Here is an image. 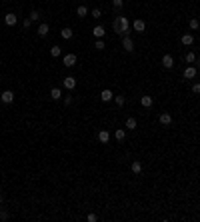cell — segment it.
Here are the masks:
<instances>
[{"label": "cell", "mask_w": 200, "mask_h": 222, "mask_svg": "<svg viewBox=\"0 0 200 222\" xmlns=\"http://www.w3.org/2000/svg\"><path fill=\"white\" fill-rule=\"evenodd\" d=\"M62 86L66 90H74V88H76V78H74V76H66L62 80Z\"/></svg>", "instance_id": "cell-3"}, {"label": "cell", "mask_w": 200, "mask_h": 222, "mask_svg": "<svg viewBox=\"0 0 200 222\" xmlns=\"http://www.w3.org/2000/svg\"><path fill=\"white\" fill-rule=\"evenodd\" d=\"M30 24H32L30 18H24V20H22V26H24V28H30Z\"/></svg>", "instance_id": "cell-33"}, {"label": "cell", "mask_w": 200, "mask_h": 222, "mask_svg": "<svg viewBox=\"0 0 200 222\" xmlns=\"http://www.w3.org/2000/svg\"><path fill=\"white\" fill-rule=\"evenodd\" d=\"M0 220H8V212H4V210H0Z\"/></svg>", "instance_id": "cell-34"}, {"label": "cell", "mask_w": 200, "mask_h": 222, "mask_svg": "<svg viewBox=\"0 0 200 222\" xmlns=\"http://www.w3.org/2000/svg\"><path fill=\"white\" fill-rule=\"evenodd\" d=\"M158 120H160L162 126H170V124H172V114H170V112H162V114L158 116Z\"/></svg>", "instance_id": "cell-6"}, {"label": "cell", "mask_w": 200, "mask_h": 222, "mask_svg": "<svg viewBox=\"0 0 200 222\" xmlns=\"http://www.w3.org/2000/svg\"><path fill=\"white\" fill-rule=\"evenodd\" d=\"M86 220H88V222H96V220H98V216H96V214H88V216H86Z\"/></svg>", "instance_id": "cell-32"}, {"label": "cell", "mask_w": 200, "mask_h": 222, "mask_svg": "<svg viewBox=\"0 0 200 222\" xmlns=\"http://www.w3.org/2000/svg\"><path fill=\"white\" fill-rule=\"evenodd\" d=\"M36 32H38V36H42V38H44V36H48V32H50V26H48V24H40Z\"/></svg>", "instance_id": "cell-14"}, {"label": "cell", "mask_w": 200, "mask_h": 222, "mask_svg": "<svg viewBox=\"0 0 200 222\" xmlns=\"http://www.w3.org/2000/svg\"><path fill=\"white\" fill-rule=\"evenodd\" d=\"M0 100H2L4 104H10V102H14V92H12V90H4L2 94H0Z\"/></svg>", "instance_id": "cell-4"}, {"label": "cell", "mask_w": 200, "mask_h": 222, "mask_svg": "<svg viewBox=\"0 0 200 222\" xmlns=\"http://www.w3.org/2000/svg\"><path fill=\"white\" fill-rule=\"evenodd\" d=\"M92 34L96 36V38H102V36H104L106 34V30H104V26H94V28H92Z\"/></svg>", "instance_id": "cell-12"}, {"label": "cell", "mask_w": 200, "mask_h": 222, "mask_svg": "<svg viewBox=\"0 0 200 222\" xmlns=\"http://www.w3.org/2000/svg\"><path fill=\"white\" fill-rule=\"evenodd\" d=\"M112 98H114L112 90H108V88H106V90H102V92H100V100H102V102H110Z\"/></svg>", "instance_id": "cell-10"}, {"label": "cell", "mask_w": 200, "mask_h": 222, "mask_svg": "<svg viewBox=\"0 0 200 222\" xmlns=\"http://www.w3.org/2000/svg\"><path fill=\"white\" fill-rule=\"evenodd\" d=\"M0 80H2V76H0Z\"/></svg>", "instance_id": "cell-38"}, {"label": "cell", "mask_w": 200, "mask_h": 222, "mask_svg": "<svg viewBox=\"0 0 200 222\" xmlns=\"http://www.w3.org/2000/svg\"><path fill=\"white\" fill-rule=\"evenodd\" d=\"M98 140H100L102 144H106L108 140H110V132H108V130H100L98 132Z\"/></svg>", "instance_id": "cell-16"}, {"label": "cell", "mask_w": 200, "mask_h": 222, "mask_svg": "<svg viewBox=\"0 0 200 222\" xmlns=\"http://www.w3.org/2000/svg\"><path fill=\"white\" fill-rule=\"evenodd\" d=\"M60 36H62L64 40H70V38L74 36V32H72V28H62V30H60Z\"/></svg>", "instance_id": "cell-18"}, {"label": "cell", "mask_w": 200, "mask_h": 222, "mask_svg": "<svg viewBox=\"0 0 200 222\" xmlns=\"http://www.w3.org/2000/svg\"><path fill=\"white\" fill-rule=\"evenodd\" d=\"M132 28L136 30V32H144V28H146V22H144L142 18H136V20L132 22Z\"/></svg>", "instance_id": "cell-7"}, {"label": "cell", "mask_w": 200, "mask_h": 222, "mask_svg": "<svg viewBox=\"0 0 200 222\" xmlns=\"http://www.w3.org/2000/svg\"><path fill=\"white\" fill-rule=\"evenodd\" d=\"M50 96H52V100H60L62 98V90L60 88H52L50 90Z\"/></svg>", "instance_id": "cell-19"}, {"label": "cell", "mask_w": 200, "mask_h": 222, "mask_svg": "<svg viewBox=\"0 0 200 222\" xmlns=\"http://www.w3.org/2000/svg\"><path fill=\"white\" fill-rule=\"evenodd\" d=\"M126 128H130V130H134L136 128V118H126Z\"/></svg>", "instance_id": "cell-21"}, {"label": "cell", "mask_w": 200, "mask_h": 222, "mask_svg": "<svg viewBox=\"0 0 200 222\" xmlns=\"http://www.w3.org/2000/svg\"><path fill=\"white\" fill-rule=\"evenodd\" d=\"M90 14H92V18H100V16H102L100 8H94V10H92V12H90Z\"/></svg>", "instance_id": "cell-30"}, {"label": "cell", "mask_w": 200, "mask_h": 222, "mask_svg": "<svg viewBox=\"0 0 200 222\" xmlns=\"http://www.w3.org/2000/svg\"><path fill=\"white\" fill-rule=\"evenodd\" d=\"M16 22H18V18H16V14L8 12L6 16H4V24H6V26H14Z\"/></svg>", "instance_id": "cell-8"}, {"label": "cell", "mask_w": 200, "mask_h": 222, "mask_svg": "<svg viewBox=\"0 0 200 222\" xmlns=\"http://www.w3.org/2000/svg\"><path fill=\"white\" fill-rule=\"evenodd\" d=\"M114 32L116 34H122V36H128V32H130V20L126 18V16H116L114 20Z\"/></svg>", "instance_id": "cell-1"}, {"label": "cell", "mask_w": 200, "mask_h": 222, "mask_svg": "<svg viewBox=\"0 0 200 222\" xmlns=\"http://www.w3.org/2000/svg\"><path fill=\"white\" fill-rule=\"evenodd\" d=\"M188 24H190V28H192V30H198V28H200V22H198L196 18H192V20H190V22H188Z\"/></svg>", "instance_id": "cell-28"}, {"label": "cell", "mask_w": 200, "mask_h": 222, "mask_svg": "<svg viewBox=\"0 0 200 222\" xmlns=\"http://www.w3.org/2000/svg\"><path fill=\"white\" fill-rule=\"evenodd\" d=\"M112 6H114V10H122L124 0H112Z\"/></svg>", "instance_id": "cell-27"}, {"label": "cell", "mask_w": 200, "mask_h": 222, "mask_svg": "<svg viewBox=\"0 0 200 222\" xmlns=\"http://www.w3.org/2000/svg\"><path fill=\"white\" fill-rule=\"evenodd\" d=\"M196 64H198V68H200V58H198V60H196Z\"/></svg>", "instance_id": "cell-36"}, {"label": "cell", "mask_w": 200, "mask_h": 222, "mask_svg": "<svg viewBox=\"0 0 200 222\" xmlns=\"http://www.w3.org/2000/svg\"><path fill=\"white\" fill-rule=\"evenodd\" d=\"M140 104H142L144 108H150L154 104V100H152V96H140Z\"/></svg>", "instance_id": "cell-11"}, {"label": "cell", "mask_w": 200, "mask_h": 222, "mask_svg": "<svg viewBox=\"0 0 200 222\" xmlns=\"http://www.w3.org/2000/svg\"><path fill=\"white\" fill-rule=\"evenodd\" d=\"M130 170L134 172V174H140V172H142V162H140V160H134L132 166H130Z\"/></svg>", "instance_id": "cell-17"}, {"label": "cell", "mask_w": 200, "mask_h": 222, "mask_svg": "<svg viewBox=\"0 0 200 222\" xmlns=\"http://www.w3.org/2000/svg\"><path fill=\"white\" fill-rule=\"evenodd\" d=\"M184 78H188V80L196 78V68H194V66H188V68L184 70Z\"/></svg>", "instance_id": "cell-13"}, {"label": "cell", "mask_w": 200, "mask_h": 222, "mask_svg": "<svg viewBox=\"0 0 200 222\" xmlns=\"http://www.w3.org/2000/svg\"><path fill=\"white\" fill-rule=\"evenodd\" d=\"M114 100H116V106H124V96H114Z\"/></svg>", "instance_id": "cell-29"}, {"label": "cell", "mask_w": 200, "mask_h": 222, "mask_svg": "<svg viewBox=\"0 0 200 222\" xmlns=\"http://www.w3.org/2000/svg\"><path fill=\"white\" fill-rule=\"evenodd\" d=\"M0 202H2V194H0Z\"/></svg>", "instance_id": "cell-37"}, {"label": "cell", "mask_w": 200, "mask_h": 222, "mask_svg": "<svg viewBox=\"0 0 200 222\" xmlns=\"http://www.w3.org/2000/svg\"><path fill=\"white\" fill-rule=\"evenodd\" d=\"M28 18L32 20V22H36V20H40V12H38V10H32V12H30V16H28Z\"/></svg>", "instance_id": "cell-25"}, {"label": "cell", "mask_w": 200, "mask_h": 222, "mask_svg": "<svg viewBox=\"0 0 200 222\" xmlns=\"http://www.w3.org/2000/svg\"><path fill=\"white\" fill-rule=\"evenodd\" d=\"M192 92H194V94H200V82H194L192 84Z\"/></svg>", "instance_id": "cell-31"}, {"label": "cell", "mask_w": 200, "mask_h": 222, "mask_svg": "<svg viewBox=\"0 0 200 222\" xmlns=\"http://www.w3.org/2000/svg\"><path fill=\"white\" fill-rule=\"evenodd\" d=\"M122 48H124L126 52H132V50H134V42H132L130 36H122Z\"/></svg>", "instance_id": "cell-5"}, {"label": "cell", "mask_w": 200, "mask_h": 222, "mask_svg": "<svg viewBox=\"0 0 200 222\" xmlns=\"http://www.w3.org/2000/svg\"><path fill=\"white\" fill-rule=\"evenodd\" d=\"M114 138L118 140V142H122V140H124V138H126V132H124V130H122V128H118V130L114 132Z\"/></svg>", "instance_id": "cell-20"}, {"label": "cell", "mask_w": 200, "mask_h": 222, "mask_svg": "<svg viewBox=\"0 0 200 222\" xmlns=\"http://www.w3.org/2000/svg\"><path fill=\"white\" fill-rule=\"evenodd\" d=\"M94 48H96V50H104V48H106V44H104V40H102V38H98V40L94 42Z\"/></svg>", "instance_id": "cell-24"}, {"label": "cell", "mask_w": 200, "mask_h": 222, "mask_svg": "<svg viewBox=\"0 0 200 222\" xmlns=\"http://www.w3.org/2000/svg\"><path fill=\"white\" fill-rule=\"evenodd\" d=\"M50 54H52L54 58H58V56L62 54V48H60V46H52V48H50Z\"/></svg>", "instance_id": "cell-22"}, {"label": "cell", "mask_w": 200, "mask_h": 222, "mask_svg": "<svg viewBox=\"0 0 200 222\" xmlns=\"http://www.w3.org/2000/svg\"><path fill=\"white\" fill-rule=\"evenodd\" d=\"M180 42H182L184 46H190L192 42H194V36H192V34H182V36H180Z\"/></svg>", "instance_id": "cell-15"}, {"label": "cell", "mask_w": 200, "mask_h": 222, "mask_svg": "<svg viewBox=\"0 0 200 222\" xmlns=\"http://www.w3.org/2000/svg\"><path fill=\"white\" fill-rule=\"evenodd\" d=\"M64 104H66V106L72 104V96H64Z\"/></svg>", "instance_id": "cell-35"}, {"label": "cell", "mask_w": 200, "mask_h": 222, "mask_svg": "<svg viewBox=\"0 0 200 222\" xmlns=\"http://www.w3.org/2000/svg\"><path fill=\"white\" fill-rule=\"evenodd\" d=\"M162 66H164V68H172V66H174V58H172L170 54H164V56H162Z\"/></svg>", "instance_id": "cell-9"}, {"label": "cell", "mask_w": 200, "mask_h": 222, "mask_svg": "<svg viewBox=\"0 0 200 222\" xmlns=\"http://www.w3.org/2000/svg\"><path fill=\"white\" fill-rule=\"evenodd\" d=\"M76 14H78V16H82V18H84V16L88 14V8H86V6H78V8H76Z\"/></svg>", "instance_id": "cell-26"}, {"label": "cell", "mask_w": 200, "mask_h": 222, "mask_svg": "<svg viewBox=\"0 0 200 222\" xmlns=\"http://www.w3.org/2000/svg\"><path fill=\"white\" fill-rule=\"evenodd\" d=\"M184 60H186L188 64H192V62H196V54H194V52H186V56H184Z\"/></svg>", "instance_id": "cell-23"}, {"label": "cell", "mask_w": 200, "mask_h": 222, "mask_svg": "<svg viewBox=\"0 0 200 222\" xmlns=\"http://www.w3.org/2000/svg\"><path fill=\"white\" fill-rule=\"evenodd\" d=\"M76 60H78V58H76V54H64V58H62V64H64L66 68H72L74 64H76Z\"/></svg>", "instance_id": "cell-2"}]
</instances>
